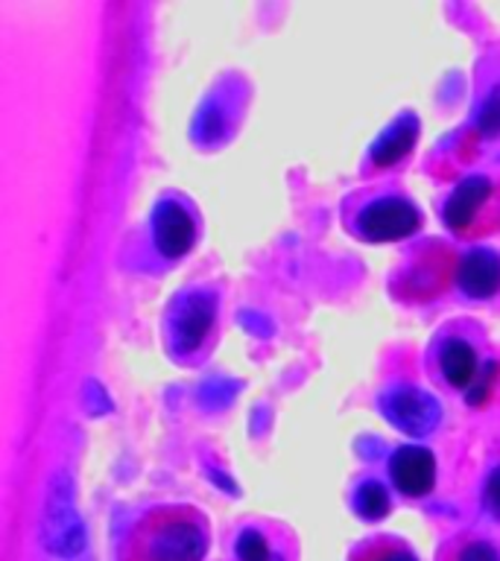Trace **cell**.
Here are the masks:
<instances>
[{"label":"cell","mask_w":500,"mask_h":561,"mask_svg":"<svg viewBox=\"0 0 500 561\" xmlns=\"http://www.w3.org/2000/svg\"><path fill=\"white\" fill-rule=\"evenodd\" d=\"M442 561H500V552L495 543L482 541L477 535H459L456 541L447 543Z\"/></svg>","instance_id":"cell-13"},{"label":"cell","mask_w":500,"mask_h":561,"mask_svg":"<svg viewBox=\"0 0 500 561\" xmlns=\"http://www.w3.org/2000/svg\"><path fill=\"white\" fill-rule=\"evenodd\" d=\"M480 129L486 131V135H495V131H500V85L495 88V91L489 94V100L482 103Z\"/></svg>","instance_id":"cell-17"},{"label":"cell","mask_w":500,"mask_h":561,"mask_svg":"<svg viewBox=\"0 0 500 561\" xmlns=\"http://www.w3.org/2000/svg\"><path fill=\"white\" fill-rule=\"evenodd\" d=\"M421 226V217L416 205L398 196H384L360 210L357 231L372 243H395L404 237L416 234Z\"/></svg>","instance_id":"cell-4"},{"label":"cell","mask_w":500,"mask_h":561,"mask_svg":"<svg viewBox=\"0 0 500 561\" xmlns=\"http://www.w3.org/2000/svg\"><path fill=\"white\" fill-rule=\"evenodd\" d=\"M86 543L82 533V520H79L77 508H73V494H70V482L65 477L53 480L50 503H47V515H44V547L53 556L70 559L77 556Z\"/></svg>","instance_id":"cell-3"},{"label":"cell","mask_w":500,"mask_h":561,"mask_svg":"<svg viewBox=\"0 0 500 561\" xmlns=\"http://www.w3.org/2000/svg\"><path fill=\"white\" fill-rule=\"evenodd\" d=\"M456 284L468 298H491L500 293V257L489 249H474L456 266Z\"/></svg>","instance_id":"cell-9"},{"label":"cell","mask_w":500,"mask_h":561,"mask_svg":"<svg viewBox=\"0 0 500 561\" xmlns=\"http://www.w3.org/2000/svg\"><path fill=\"white\" fill-rule=\"evenodd\" d=\"M354 506H357V512L366 517V520H380V517H386V512H389V494H386V489L380 482L368 480L363 482L357 489V494H354Z\"/></svg>","instance_id":"cell-15"},{"label":"cell","mask_w":500,"mask_h":561,"mask_svg":"<svg viewBox=\"0 0 500 561\" xmlns=\"http://www.w3.org/2000/svg\"><path fill=\"white\" fill-rule=\"evenodd\" d=\"M152 237H156L158 252L175 261L191 252L196 243V222L179 202H161L152 214Z\"/></svg>","instance_id":"cell-7"},{"label":"cell","mask_w":500,"mask_h":561,"mask_svg":"<svg viewBox=\"0 0 500 561\" xmlns=\"http://www.w3.org/2000/svg\"><path fill=\"white\" fill-rule=\"evenodd\" d=\"M237 559L240 561H272V550L261 529H243L237 538Z\"/></svg>","instance_id":"cell-16"},{"label":"cell","mask_w":500,"mask_h":561,"mask_svg":"<svg viewBox=\"0 0 500 561\" xmlns=\"http://www.w3.org/2000/svg\"><path fill=\"white\" fill-rule=\"evenodd\" d=\"M439 368H442L447 383L468 392L477 380V351L459 336H451L439 348Z\"/></svg>","instance_id":"cell-11"},{"label":"cell","mask_w":500,"mask_h":561,"mask_svg":"<svg viewBox=\"0 0 500 561\" xmlns=\"http://www.w3.org/2000/svg\"><path fill=\"white\" fill-rule=\"evenodd\" d=\"M442 219L454 234L482 237L500 231V182L486 175L459 182L447 196Z\"/></svg>","instance_id":"cell-2"},{"label":"cell","mask_w":500,"mask_h":561,"mask_svg":"<svg viewBox=\"0 0 500 561\" xmlns=\"http://www.w3.org/2000/svg\"><path fill=\"white\" fill-rule=\"evenodd\" d=\"M214 324V298L208 293H191L173 316V348L191 354L205 342Z\"/></svg>","instance_id":"cell-8"},{"label":"cell","mask_w":500,"mask_h":561,"mask_svg":"<svg viewBox=\"0 0 500 561\" xmlns=\"http://www.w3.org/2000/svg\"><path fill=\"white\" fill-rule=\"evenodd\" d=\"M416 138H419V121H416L412 114H407V117L395 121L393 126L380 135V140H377L375 149H372V161H375L377 167L398 164V161L410 152Z\"/></svg>","instance_id":"cell-12"},{"label":"cell","mask_w":500,"mask_h":561,"mask_svg":"<svg viewBox=\"0 0 500 561\" xmlns=\"http://www.w3.org/2000/svg\"><path fill=\"white\" fill-rule=\"evenodd\" d=\"M454 254L442 252V249H433L430 254H419L412 270L407 272V296L410 298H430L436 296L439 289L447 287V278L454 275L459 263L451 261Z\"/></svg>","instance_id":"cell-10"},{"label":"cell","mask_w":500,"mask_h":561,"mask_svg":"<svg viewBox=\"0 0 500 561\" xmlns=\"http://www.w3.org/2000/svg\"><path fill=\"white\" fill-rule=\"evenodd\" d=\"M486 506L500 512V468L486 480Z\"/></svg>","instance_id":"cell-18"},{"label":"cell","mask_w":500,"mask_h":561,"mask_svg":"<svg viewBox=\"0 0 500 561\" xmlns=\"http://www.w3.org/2000/svg\"><path fill=\"white\" fill-rule=\"evenodd\" d=\"M211 529L200 508L170 503L144 512L121 543L117 561H202Z\"/></svg>","instance_id":"cell-1"},{"label":"cell","mask_w":500,"mask_h":561,"mask_svg":"<svg viewBox=\"0 0 500 561\" xmlns=\"http://www.w3.org/2000/svg\"><path fill=\"white\" fill-rule=\"evenodd\" d=\"M351 561H419V556L398 538H375L363 543Z\"/></svg>","instance_id":"cell-14"},{"label":"cell","mask_w":500,"mask_h":561,"mask_svg":"<svg viewBox=\"0 0 500 561\" xmlns=\"http://www.w3.org/2000/svg\"><path fill=\"white\" fill-rule=\"evenodd\" d=\"M384 412L395 427L410 433V436H428L439 421V403L430 394L419 392V389H410V386L386 394Z\"/></svg>","instance_id":"cell-6"},{"label":"cell","mask_w":500,"mask_h":561,"mask_svg":"<svg viewBox=\"0 0 500 561\" xmlns=\"http://www.w3.org/2000/svg\"><path fill=\"white\" fill-rule=\"evenodd\" d=\"M389 477L404 497H428L436 485V456L428 447H398L389 459Z\"/></svg>","instance_id":"cell-5"}]
</instances>
